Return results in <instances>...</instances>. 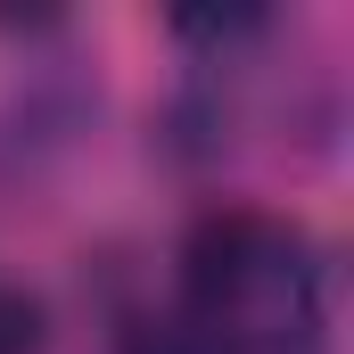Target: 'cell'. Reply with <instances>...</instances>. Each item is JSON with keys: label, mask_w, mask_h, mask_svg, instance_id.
<instances>
[{"label": "cell", "mask_w": 354, "mask_h": 354, "mask_svg": "<svg viewBox=\"0 0 354 354\" xmlns=\"http://www.w3.org/2000/svg\"><path fill=\"white\" fill-rule=\"evenodd\" d=\"M115 354H206V346L189 338L181 313H124L115 322Z\"/></svg>", "instance_id": "7a4b0ae2"}, {"label": "cell", "mask_w": 354, "mask_h": 354, "mask_svg": "<svg viewBox=\"0 0 354 354\" xmlns=\"http://www.w3.org/2000/svg\"><path fill=\"white\" fill-rule=\"evenodd\" d=\"M0 354H41V305L17 280H0Z\"/></svg>", "instance_id": "3957f363"}, {"label": "cell", "mask_w": 354, "mask_h": 354, "mask_svg": "<svg viewBox=\"0 0 354 354\" xmlns=\"http://www.w3.org/2000/svg\"><path fill=\"white\" fill-rule=\"evenodd\" d=\"M181 322L206 354H322L330 272L305 223L214 206L181 239Z\"/></svg>", "instance_id": "6da1fadb"}]
</instances>
